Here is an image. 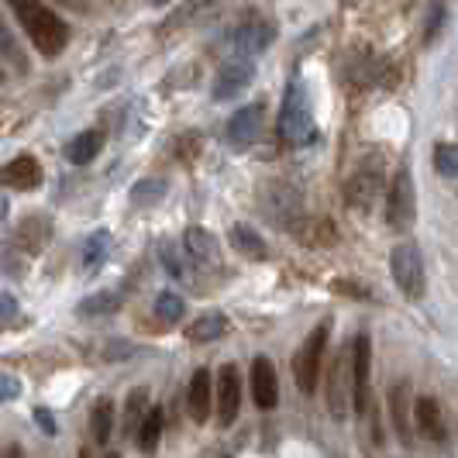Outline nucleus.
<instances>
[{
  "mask_svg": "<svg viewBox=\"0 0 458 458\" xmlns=\"http://www.w3.org/2000/svg\"><path fill=\"white\" fill-rule=\"evenodd\" d=\"M111 252V231H93L83 245V269L87 273H97L104 266V259Z\"/></svg>",
  "mask_w": 458,
  "mask_h": 458,
  "instance_id": "nucleus-25",
  "label": "nucleus"
},
{
  "mask_svg": "<svg viewBox=\"0 0 458 458\" xmlns=\"http://www.w3.org/2000/svg\"><path fill=\"white\" fill-rule=\"evenodd\" d=\"M18 314H21V307H18V297H11L7 290H0V331H4V327H11V324L18 321Z\"/></svg>",
  "mask_w": 458,
  "mask_h": 458,
  "instance_id": "nucleus-34",
  "label": "nucleus"
},
{
  "mask_svg": "<svg viewBox=\"0 0 458 458\" xmlns=\"http://www.w3.org/2000/svg\"><path fill=\"white\" fill-rule=\"evenodd\" d=\"M24 35L31 38V46L38 48L46 59H55L69 46V24L42 0H7Z\"/></svg>",
  "mask_w": 458,
  "mask_h": 458,
  "instance_id": "nucleus-1",
  "label": "nucleus"
},
{
  "mask_svg": "<svg viewBox=\"0 0 458 458\" xmlns=\"http://www.w3.org/2000/svg\"><path fill=\"white\" fill-rule=\"evenodd\" d=\"M90 431H93V437H97L100 445H107V441H111V435H114V403H111L107 396L93 403Z\"/></svg>",
  "mask_w": 458,
  "mask_h": 458,
  "instance_id": "nucleus-23",
  "label": "nucleus"
},
{
  "mask_svg": "<svg viewBox=\"0 0 458 458\" xmlns=\"http://www.w3.org/2000/svg\"><path fill=\"white\" fill-rule=\"evenodd\" d=\"M262 204H266V214H269V221H273L276 228H283V231L297 228L300 214H303V200H300V193L293 186L273 183L266 190Z\"/></svg>",
  "mask_w": 458,
  "mask_h": 458,
  "instance_id": "nucleus-8",
  "label": "nucleus"
},
{
  "mask_svg": "<svg viewBox=\"0 0 458 458\" xmlns=\"http://www.w3.org/2000/svg\"><path fill=\"white\" fill-rule=\"evenodd\" d=\"M0 186H7V190H18V193H31V190H38L42 186V165L35 156H18V159H11L4 169H0Z\"/></svg>",
  "mask_w": 458,
  "mask_h": 458,
  "instance_id": "nucleus-12",
  "label": "nucleus"
},
{
  "mask_svg": "<svg viewBox=\"0 0 458 458\" xmlns=\"http://www.w3.org/2000/svg\"><path fill=\"white\" fill-rule=\"evenodd\" d=\"M413 420L428 437L448 441V424H445V413H441V403L435 396H417L413 400Z\"/></svg>",
  "mask_w": 458,
  "mask_h": 458,
  "instance_id": "nucleus-16",
  "label": "nucleus"
},
{
  "mask_svg": "<svg viewBox=\"0 0 458 458\" xmlns=\"http://www.w3.org/2000/svg\"><path fill=\"white\" fill-rule=\"evenodd\" d=\"M183 245H162V262H165V269H169V276H176V279H183V276H190V259L186 255Z\"/></svg>",
  "mask_w": 458,
  "mask_h": 458,
  "instance_id": "nucleus-31",
  "label": "nucleus"
},
{
  "mask_svg": "<svg viewBox=\"0 0 458 458\" xmlns=\"http://www.w3.org/2000/svg\"><path fill=\"white\" fill-rule=\"evenodd\" d=\"M183 310H186L183 297H180V293H173V290H165V293L156 297V318H159L162 324L183 321Z\"/></svg>",
  "mask_w": 458,
  "mask_h": 458,
  "instance_id": "nucleus-28",
  "label": "nucleus"
},
{
  "mask_svg": "<svg viewBox=\"0 0 458 458\" xmlns=\"http://www.w3.org/2000/svg\"><path fill=\"white\" fill-rule=\"evenodd\" d=\"M279 138L293 148H303L318 138V124H314V107H310V93L307 87L293 80L286 87L283 107H279Z\"/></svg>",
  "mask_w": 458,
  "mask_h": 458,
  "instance_id": "nucleus-2",
  "label": "nucleus"
},
{
  "mask_svg": "<svg viewBox=\"0 0 458 458\" xmlns=\"http://www.w3.org/2000/svg\"><path fill=\"white\" fill-rule=\"evenodd\" d=\"M162 197H165V183H162V180H141V183L131 190V200L141 207L156 204V200H162Z\"/></svg>",
  "mask_w": 458,
  "mask_h": 458,
  "instance_id": "nucleus-32",
  "label": "nucleus"
},
{
  "mask_svg": "<svg viewBox=\"0 0 458 458\" xmlns=\"http://www.w3.org/2000/svg\"><path fill=\"white\" fill-rule=\"evenodd\" d=\"M324 390H327V407H331V413L342 420L344 407H348V390H352V344H344L342 352L335 355Z\"/></svg>",
  "mask_w": 458,
  "mask_h": 458,
  "instance_id": "nucleus-10",
  "label": "nucleus"
},
{
  "mask_svg": "<svg viewBox=\"0 0 458 458\" xmlns=\"http://www.w3.org/2000/svg\"><path fill=\"white\" fill-rule=\"evenodd\" d=\"M252 76H255V59L234 52L228 63L217 69V76H214V100H238V93L249 90Z\"/></svg>",
  "mask_w": 458,
  "mask_h": 458,
  "instance_id": "nucleus-6",
  "label": "nucleus"
},
{
  "mask_svg": "<svg viewBox=\"0 0 458 458\" xmlns=\"http://www.w3.org/2000/svg\"><path fill=\"white\" fill-rule=\"evenodd\" d=\"M100 148H104V135H100L97 128H90V131H80V135L69 141L66 159L72 162V165H87V162L97 159Z\"/></svg>",
  "mask_w": 458,
  "mask_h": 458,
  "instance_id": "nucleus-20",
  "label": "nucleus"
},
{
  "mask_svg": "<svg viewBox=\"0 0 458 458\" xmlns=\"http://www.w3.org/2000/svg\"><path fill=\"white\" fill-rule=\"evenodd\" d=\"M417 217V193H413V176L411 169L403 165L390 183V200H386V221L390 228L396 231H407Z\"/></svg>",
  "mask_w": 458,
  "mask_h": 458,
  "instance_id": "nucleus-5",
  "label": "nucleus"
},
{
  "mask_svg": "<svg viewBox=\"0 0 458 458\" xmlns=\"http://www.w3.org/2000/svg\"><path fill=\"white\" fill-rule=\"evenodd\" d=\"M435 169L445 180H458V145L441 141L435 148Z\"/></svg>",
  "mask_w": 458,
  "mask_h": 458,
  "instance_id": "nucleus-29",
  "label": "nucleus"
},
{
  "mask_svg": "<svg viewBox=\"0 0 458 458\" xmlns=\"http://www.w3.org/2000/svg\"><path fill=\"white\" fill-rule=\"evenodd\" d=\"M297 231L307 245H335L338 242V234H335V228L327 221H310L307 228H297Z\"/></svg>",
  "mask_w": 458,
  "mask_h": 458,
  "instance_id": "nucleus-30",
  "label": "nucleus"
},
{
  "mask_svg": "<svg viewBox=\"0 0 458 458\" xmlns=\"http://www.w3.org/2000/svg\"><path fill=\"white\" fill-rule=\"evenodd\" d=\"M390 273L396 290L407 300H420L428 290V273H424V255L413 242H400L390 255Z\"/></svg>",
  "mask_w": 458,
  "mask_h": 458,
  "instance_id": "nucleus-3",
  "label": "nucleus"
},
{
  "mask_svg": "<svg viewBox=\"0 0 458 458\" xmlns=\"http://www.w3.org/2000/svg\"><path fill=\"white\" fill-rule=\"evenodd\" d=\"M117 307H121V297L114 290H104L80 303V318H107V314H117Z\"/></svg>",
  "mask_w": 458,
  "mask_h": 458,
  "instance_id": "nucleus-26",
  "label": "nucleus"
},
{
  "mask_svg": "<svg viewBox=\"0 0 458 458\" xmlns=\"http://www.w3.org/2000/svg\"><path fill=\"white\" fill-rule=\"evenodd\" d=\"M262 114H266V104L262 100H252L245 107H238L234 114L228 117V145L231 148H249L255 145V138L262 131Z\"/></svg>",
  "mask_w": 458,
  "mask_h": 458,
  "instance_id": "nucleus-11",
  "label": "nucleus"
},
{
  "mask_svg": "<svg viewBox=\"0 0 458 458\" xmlns=\"http://www.w3.org/2000/svg\"><path fill=\"white\" fill-rule=\"evenodd\" d=\"M348 4H359V0H348Z\"/></svg>",
  "mask_w": 458,
  "mask_h": 458,
  "instance_id": "nucleus-41",
  "label": "nucleus"
},
{
  "mask_svg": "<svg viewBox=\"0 0 458 458\" xmlns=\"http://www.w3.org/2000/svg\"><path fill=\"white\" fill-rule=\"evenodd\" d=\"M231 245L245 255V259H255V262L266 259V242H262V234L252 225H234L231 228Z\"/></svg>",
  "mask_w": 458,
  "mask_h": 458,
  "instance_id": "nucleus-21",
  "label": "nucleus"
},
{
  "mask_svg": "<svg viewBox=\"0 0 458 458\" xmlns=\"http://www.w3.org/2000/svg\"><path fill=\"white\" fill-rule=\"evenodd\" d=\"M145 413H148V390L138 386V390H131L128 400H124V431H138V424H141Z\"/></svg>",
  "mask_w": 458,
  "mask_h": 458,
  "instance_id": "nucleus-27",
  "label": "nucleus"
},
{
  "mask_svg": "<svg viewBox=\"0 0 458 458\" xmlns=\"http://www.w3.org/2000/svg\"><path fill=\"white\" fill-rule=\"evenodd\" d=\"M59 4H66V7H83V0H59Z\"/></svg>",
  "mask_w": 458,
  "mask_h": 458,
  "instance_id": "nucleus-39",
  "label": "nucleus"
},
{
  "mask_svg": "<svg viewBox=\"0 0 458 458\" xmlns=\"http://www.w3.org/2000/svg\"><path fill=\"white\" fill-rule=\"evenodd\" d=\"M383 186V176H379V165H362L348 183H344V200L355 210H369L376 204V193Z\"/></svg>",
  "mask_w": 458,
  "mask_h": 458,
  "instance_id": "nucleus-13",
  "label": "nucleus"
},
{
  "mask_svg": "<svg viewBox=\"0 0 458 458\" xmlns=\"http://www.w3.org/2000/svg\"><path fill=\"white\" fill-rule=\"evenodd\" d=\"M183 249L193 262L200 266H221V252H217V238L207 228H190L183 234Z\"/></svg>",
  "mask_w": 458,
  "mask_h": 458,
  "instance_id": "nucleus-18",
  "label": "nucleus"
},
{
  "mask_svg": "<svg viewBox=\"0 0 458 458\" xmlns=\"http://www.w3.org/2000/svg\"><path fill=\"white\" fill-rule=\"evenodd\" d=\"M7 210H11V207H7V200H4V197H0V225H4V221H7Z\"/></svg>",
  "mask_w": 458,
  "mask_h": 458,
  "instance_id": "nucleus-38",
  "label": "nucleus"
},
{
  "mask_svg": "<svg viewBox=\"0 0 458 458\" xmlns=\"http://www.w3.org/2000/svg\"><path fill=\"white\" fill-rule=\"evenodd\" d=\"M21 396V383L14 376H0V400H18Z\"/></svg>",
  "mask_w": 458,
  "mask_h": 458,
  "instance_id": "nucleus-36",
  "label": "nucleus"
},
{
  "mask_svg": "<svg viewBox=\"0 0 458 458\" xmlns=\"http://www.w3.org/2000/svg\"><path fill=\"white\" fill-rule=\"evenodd\" d=\"M228 331V318L221 314V310H210V314H200L197 321L186 327V335H190V342L197 344H207V342H217L221 335Z\"/></svg>",
  "mask_w": 458,
  "mask_h": 458,
  "instance_id": "nucleus-19",
  "label": "nucleus"
},
{
  "mask_svg": "<svg viewBox=\"0 0 458 458\" xmlns=\"http://www.w3.org/2000/svg\"><path fill=\"white\" fill-rule=\"evenodd\" d=\"M369 369H372V342L369 335H359L352 342V411H369Z\"/></svg>",
  "mask_w": 458,
  "mask_h": 458,
  "instance_id": "nucleus-9",
  "label": "nucleus"
},
{
  "mask_svg": "<svg viewBox=\"0 0 458 458\" xmlns=\"http://www.w3.org/2000/svg\"><path fill=\"white\" fill-rule=\"evenodd\" d=\"M441 24H445V7L435 4V11L428 14V31H424V42H435L437 31H441Z\"/></svg>",
  "mask_w": 458,
  "mask_h": 458,
  "instance_id": "nucleus-35",
  "label": "nucleus"
},
{
  "mask_svg": "<svg viewBox=\"0 0 458 458\" xmlns=\"http://www.w3.org/2000/svg\"><path fill=\"white\" fill-rule=\"evenodd\" d=\"M138 448L141 452H156L159 448V437H162V407H148V413L141 417L138 424Z\"/></svg>",
  "mask_w": 458,
  "mask_h": 458,
  "instance_id": "nucleus-24",
  "label": "nucleus"
},
{
  "mask_svg": "<svg viewBox=\"0 0 458 458\" xmlns=\"http://www.w3.org/2000/svg\"><path fill=\"white\" fill-rule=\"evenodd\" d=\"M35 420H38V428H42L46 435H55V417H52L46 407H38V411H35Z\"/></svg>",
  "mask_w": 458,
  "mask_h": 458,
  "instance_id": "nucleus-37",
  "label": "nucleus"
},
{
  "mask_svg": "<svg viewBox=\"0 0 458 458\" xmlns=\"http://www.w3.org/2000/svg\"><path fill=\"white\" fill-rule=\"evenodd\" d=\"M210 400H214V376H210V369H197L193 379H190V386H186V407H190V417L197 424H207Z\"/></svg>",
  "mask_w": 458,
  "mask_h": 458,
  "instance_id": "nucleus-15",
  "label": "nucleus"
},
{
  "mask_svg": "<svg viewBox=\"0 0 458 458\" xmlns=\"http://www.w3.org/2000/svg\"><path fill=\"white\" fill-rule=\"evenodd\" d=\"M0 83H4V69H0Z\"/></svg>",
  "mask_w": 458,
  "mask_h": 458,
  "instance_id": "nucleus-40",
  "label": "nucleus"
},
{
  "mask_svg": "<svg viewBox=\"0 0 458 458\" xmlns=\"http://www.w3.org/2000/svg\"><path fill=\"white\" fill-rule=\"evenodd\" d=\"M407 407H411V390H407V383H396L390 390V417L400 437H411V411Z\"/></svg>",
  "mask_w": 458,
  "mask_h": 458,
  "instance_id": "nucleus-22",
  "label": "nucleus"
},
{
  "mask_svg": "<svg viewBox=\"0 0 458 458\" xmlns=\"http://www.w3.org/2000/svg\"><path fill=\"white\" fill-rule=\"evenodd\" d=\"M276 42V28L269 21H249L245 28H238V35H234V52H242V55H262L266 48Z\"/></svg>",
  "mask_w": 458,
  "mask_h": 458,
  "instance_id": "nucleus-17",
  "label": "nucleus"
},
{
  "mask_svg": "<svg viewBox=\"0 0 458 458\" xmlns=\"http://www.w3.org/2000/svg\"><path fill=\"white\" fill-rule=\"evenodd\" d=\"M217 403H214V413H217V424L221 428H231L238 420V411H242V372L234 362H225L217 369Z\"/></svg>",
  "mask_w": 458,
  "mask_h": 458,
  "instance_id": "nucleus-7",
  "label": "nucleus"
},
{
  "mask_svg": "<svg viewBox=\"0 0 458 458\" xmlns=\"http://www.w3.org/2000/svg\"><path fill=\"white\" fill-rule=\"evenodd\" d=\"M0 55H4V59H11L18 69H28V59H24V52L18 48V42H14V35L7 31L4 18H0Z\"/></svg>",
  "mask_w": 458,
  "mask_h": 458,
  "instance_id": "nucleus-33",
  "label": "nucleus"
},
{
  "mask_svg": "<svg viewBox=\"0 0 458 458\" xmlns=\"http://www.w3.org/2000/svg\"><path fill=\"white\" fill-rule=\"evenodd\" d=\"M327 338H331V321L318 324L303 344L300 352L293 355V379H297L300 393H310L318 390V379H321V359H324V348H327Z\"/></svg>",
  "mask_w": 458,
  "mask_h": 458,
  "instance_id": "nucleus-4",
  "label": "nucleus"
},
{
  "mask_svg": "<svg viewBox=\"0 0 458 458\" xmlns=\"http://www.w3.org/2000/svg\"><path fill=\"white\" fill-rule=\"evenodd\" d=\"M252 396L259 411H273L279 403V379H276V366L273 359L259 355L252 359Z\"/></svg>",
  "mask_w": 458,
  "mask_h": 458,
  "instance_id": "nucleus-14",
  "label": "nucleus"
}]
</instances>
